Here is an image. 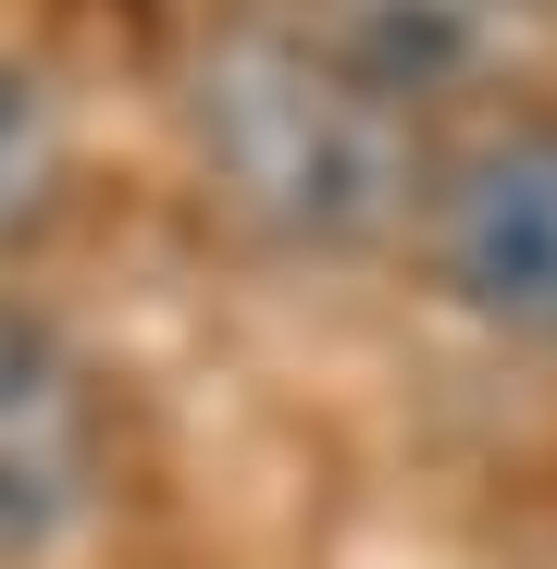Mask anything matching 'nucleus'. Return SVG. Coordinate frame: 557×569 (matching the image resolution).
Instances as JSON below:
<instances>
[{
  "label": "nucleus",
  "instance_id": "1",
  "mask_svg": "<svg viewBox=\"0 0 557 569\" xmlns=\"http://www.w3.org/2000/svg\"><path fill=\"white\" fill-rule=\"evenodd\" d=\"M186 137L223 211L272 248H385L409 211H434L421 100L359 74L310 26H223L186 74Z\"/></svg>",
  "mask_w": 557,
  "mask_h": 569
},
{
  "label": "nucleus",
  "instance_id": "2",
  "mask_svg": "<svg viewBox=\"0 0 557 569\" xmlns=\"http://www.w3.org/2000/svg\"><path fill=\"white\" fill-rule=\"evenodd\" d=\"M434 284L471 322L557 347V112H520L434 173Z\"/></svg>",
  "mask_w": 557,
  "mask_h": 569
},
{
  "label": "nucleus",
  "instance_id": "3",
  "mask_svg": "<svg viewBox=\"0 0 557 569\" xmlns=\"http://www.w3.org/2000/svg\"><path fill=\"white\" fill-rule=\"evenodd\" d=\"M100 496V409L50 322L0 310V557H38Z\"/></svg>",
  "mask_w": 557,
  "mask_h": 569
},
{
  "label": "nucleus",
  "instance_id": "4",
  "mask_svg": "<svg viewBox=\"0 0 557 569\" xmlns=\"http://www.w3.org/2000/svg\"><path fill=\"white\" fill-rule=\"evenodd\" d=\"M298 26L322 50H347L359 74H385L397 100H458L496 62H520V38H533L520 0H310Z\"/></svg>",
  "mask_w": 557,
  "mask_h": 569
},
{
  "label": "nucleus",
  "instance_id": "5",
  "mask_svg": "<svg viewBox=\"0 0 557 569\" xmlns=\"http://www.w3.org/2000/svg\"><path fill=\"white\" fill-rule=\"evenodd\" d=\"M50 199H62V100L26 62H0V248L38 236Z\"/></svg>",
  "mask_w": 557,
  "mask_h": 569
}]
</instances>
